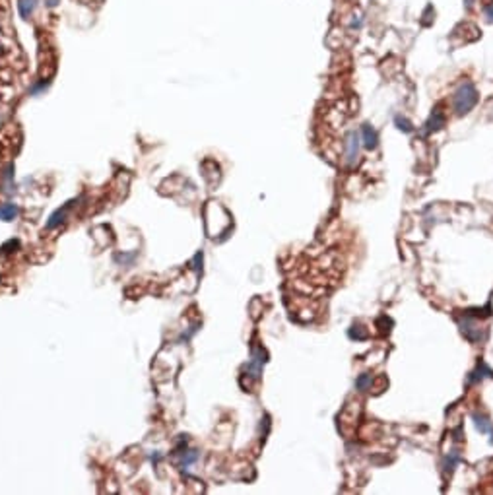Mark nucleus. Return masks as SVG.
I'll return each instance as SVG.
<instances>
[{"label":"nucleus","instance_id":"obj_8","mask_svg":"<svg viewBox=\"0 0 493 495\" xmlns=\"http://www.w3.org/2000/svg\"><path fill=\"white\" fill-rule=\"evenodd\" d=\"M394 124H396L398 130H402V132H406V134H410L412 130H414V124L410 123V121H408L406 117H402V115L394 117Z\"/></svg>","mask_w":493,"mask_h":495},{"label":"nucleus","instance_id":"obj_13","mask_svg":"<svg viewBox=\"0 0 493 495\" xmlns=\"http://www.w3.org/2000/svg\"><path fill=\"white\" fill-rule=\"evenodd\" d=\"M484 16H485V20H487L489 24H493V2H489V4L484 8Z\"/></svg>","mask_w":493,"mask_h":495},{"label":"nucleus","instance_id":"obj_7","mask_svg":"<svg viewBox=\"0 0 493 495\" xmlns=\"http://www.w3.org/2000/svg\"><path fill=\"white\" fill-rule=\"evenodd\" d=\"M491 375H493V371L487 367V365H485L484 361H482L480 365H478V369H476L474 373H470V383H474V380H482L484 377H491Z\"/></svg>","mask_w":493,"mask_h":495},{"label":"nucleus","instance_id":"obj_4","mask_svg":"<svg viewBox=\"0 0 493 495\" xmlns=\"http://www.w3.org/2000/svg\"><path fill=\"white\" fill-rule=\"evenodd\" d=\"M361 142H363V146L367 150H375L379 146V132L369 123H365L361 126Z\"/></svg>","mask_w":493,"mask_h":495},{"label":"nucleus","instance_id":"obj_15","mask_svg":"<svg viewBox=\"0 0 493 495\" xmlns=\"http://www.w3.org/2000/svg\"><path fill=\"white\" fill-rule=\"evenodd\" d=\"M474 2H476V0H464V4H466L468 8H470V6H472V4H474Z\"/></svg>","mask_w":493,"mask_h":495},{"label":"nucleus","instance_id":"obj_6","mask_svg":"<svg viewBox=\"0 0 493 495\" xmlns=\"http://www.w3.org/2000/svg\"><path fill=\"white\" fill-rule=\"evenodd\" d=\"M18 8L22 18H27L33 14V10L37 8V0H18Z\"/></svg>","mask_w":493,"mask_h":495},{"label":"nucleus","instance_id":"obj_2","mask_svg":"<svg viewBox=\"0 0 493 495\" xmlns=\"http://www.w3.org/2000/svg\"><path fill=\"white\" fill-rule=\"evenodd\" d=\"M445 123H447V117H445V113L441 111L439 107L437 109H433L431 117L427 119V123L423 124V136H429V134L437 132V130H441L443 126H445Z\"/></svg>","mask_w":493,"mask_h":495},{"label":"nucleus","instance_id":"obj_14","mask_svg":"<svg viewBox=\"0 0 493 495\" xmlns=\"http://www.w3.org/2000/svg\"><path fill=\"white\" fill-rule=\"evenodd\" d=\"M47 4H49V6H56V4H59V0H47Z\"/></svg>","mask_w":493,"mask_h":495},{"label":"nucleus","instance_id":"obj_12","mask_svg":"<svg viewBox=\"0 0 493 495\" xmlns=\"http://www.w3.org/2000/svg\"><path fill=\"white\" fill-rule=\"evenodd\" d=\"M458 460H460V456H458V452H457V451H452V452H450V456H449V459H447V468H445V470H449V472H450V470H452V468H454V466H457V464H458Z\"/></svg>","mask_w":493,"mask_h":495},{"label":"nucleus","instance_id":"obj_1","mask_svg":"<svg viewBox=\"0 0 493 495\" xmlns=\"http://www.w3.org/2000/svg\"><path fill=\"white\" fill-rule=\"evenodd\" d=\"M478 99H480V96H478V89H476L474 84L464 82V84L458 86V89L452 96V109H454L457 115H466L478 105Z\"/></svg>","mask_w":493,"mask_h":495},{"label":"nucleus","instance_id":"obj_3","mask_svg":"<svg viewBox=\"0 0 493 495\" xmlns=\"http://www.w3.org/2000/svg\"><path fill=\"white\" fill-rule=\"evenodd\" d=\"M357 156H359V136H357V132H348V136H346V159H348V163L353 165L357 161Z\"/></svg>","mask_w":493,"mask_h":495},{"label":"nucleus","instance_id":"obj_5","mask_svg":"<svg viewBox=\"0 0 493 495\" xmlns=\"http://www.w3.org/2000/svg\"><path fill=\"white\" fill-rule=\"evenodd\" d=\"M474 424H476V427H478V431L480 433H487L489 435V441L493 443V422L489 420L487 416H484V414H478L476 412L474 416Z\"/></svg>","mask_w":493,"mask_h":495},{"label":"nucleus","instance_id":"obj_9","mask_svg":"<svg viewBox=\"0 0 493 495\" xmlns=\"http://www.w3.org/2000/svg\"><path fill=\"white\" fill-rule=\"evenodd\" d=\"M355 387H357V390H361V392L369 390V387H371V375H359V377H357V380H355Z\"/></svg>","mask_w":493,"mask_h":495},{"label":"nucleus","instance_id":"obj_11","mask_svg":"<svg viewBox=\"0 0 493 495\" xmlns=\"http://www.w3.org/2000/svg\"><path fill=\"white\" fill-rule=\"evenodd\" d=\"M16 216V208L14 206H4V208H0V218L2 220H12Z\"/></svg>","mask_w":493,"mask_h":495},{"label":"nucleus","instance_id":"obj_10","mask_svg":"<svg viewBox=\"0 0 493 495\" xmlns=\"http://www.w3.org/2000/svg\"><path fill=\"white\" fill-rule=\"evenodd\" d=\"M348 336L352 338V340H365V338H367V332H365V330H361L359 325H357V327L353 325V327L350 328V332H348Z\"/></svg>","mask_w":493,"mask_h":495}]
</instances>
